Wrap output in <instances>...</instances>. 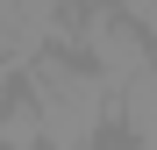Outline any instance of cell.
Here are the masks:
<instances>
[{"instance_id":"cell-1","label":"cell","mask_w":157,"mask_h":150,"mask_svg":"<svg viewBox=\"0 0 157 150\" xmlns=\"http://www.w3.org/2000/svg\"><path fill=\"white\" fill-rule=\"evenodd\" d=\"M29 79V100H36V121H43V150H93L100 129L114 114V86L86 71L64 50H43L36 64H21Z\"/></svg>"},{"instance_id":"cell-2","label":"cell","mask_w":157,"mask_h":150,"mask_svg":"<svg viewBox=\"0 0 157 150\" xmlns=\"http://www.w3.org/2000/svg\"><path fill=\"white\" fill-rule=\"evenodd\" d=\"M57 43H71L78 57H86V71H100L107 86H121V79H136L143 64H157V50H150V36H143V21H128L121 7H107V0L71 7Z\"/></svg>"},{"instance_id":"cell-3","label":"cell","mask_w":157,"mask_h":150,"mask_svg":"<svg viewBox=\"0 0 157 150\" xmlns=\"http://www.w3.org/2000/svg\"><path fill=\"white\" fill-rule=\"evenodd\" d=\"M114 114H121L128 143H150V136H157V64H143L136 79L114 86Z\"/></svg>"},{"instance_id":"cell-4","label":"cell","mask_w":157,"mask_h":150,"mask_svg":"<svg viewBox=\"0 0 157 150\" xmlns=\"http://www.w3.org/2000/svg\"><path fill=\"white\" fill-rule=\"evenodd\" d=\"M0 150H43V121H36V100L14 93L7 114H0Z\"/></svg>"},{"instance_id":"cell-5","label":"cell","mask_w":157,"mask_h":150,"mask_svg":"<svg viewBox=\"0 0 157 150\" xmlns=\"http://www.w3.org/2000/svg\"><path fill=\"white\" fill-rule=\"evenodd\" d=\"M107 7H121L128 21H150V14H157V0H107Z\"/></svg>"},{"instance_id":"cell-6","label":"cell","mask_w":157,"mask_h":150,"mask_svg":"<svg viewBox=\"0 0 157 150\" xmlns=\"http://www.w3.org/2000/svg\"><path fill=\"white\" fill-rule=\"evenodd\" d=\"M7 100H14V64H0V114H7Z\"/></svg>"}]
</instances>
